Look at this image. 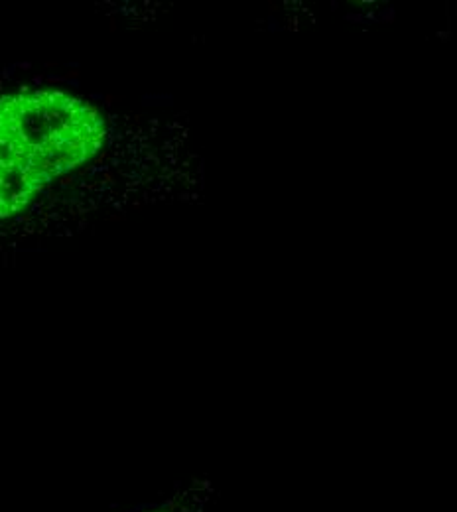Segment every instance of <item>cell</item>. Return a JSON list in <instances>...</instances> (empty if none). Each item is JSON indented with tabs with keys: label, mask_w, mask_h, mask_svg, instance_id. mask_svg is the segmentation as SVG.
I'll return each instance as SVG.
<instances>
[{
	"label": "cell",
	"mask_w": 457,
	"mask_h": 512,
	"mask_svg": "<svg viewBox=\"0 0 457 512\" xmlns=\"http://www.w3.org/2000/svg\"><path fill=\"white\" fill-rule=\"evenodd\" d=\"M105 142V121L87 101L62 91L0 99V219L83 166Z\"/></svg>",
	"instance_id": "obj_1"
}]
</instances>
